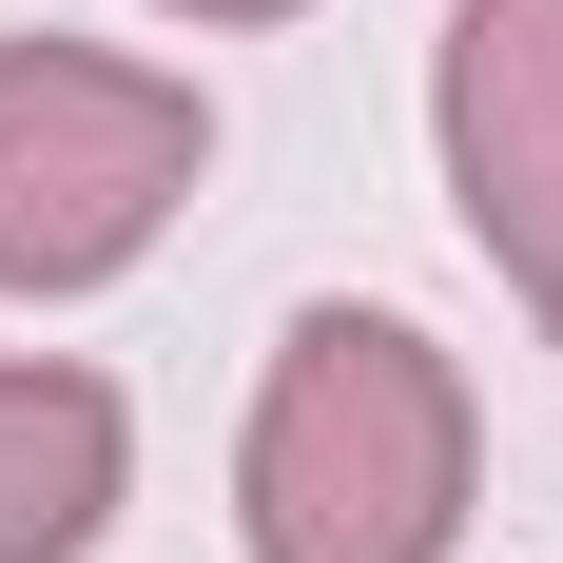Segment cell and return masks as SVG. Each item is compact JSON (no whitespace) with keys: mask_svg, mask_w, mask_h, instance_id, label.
I'll return each mask as SVG.
<instances>
[{"mask_svg":"<svg viewBox=\"0 0 563 563\" xmlns=\"http://www.w3.org/2000/svg\"><path fill=\"white\" fill-rule=\"evenodd\" d=\"M428 117H448V195L486 233V273L563 331V0H448Z\"/></svg>","mask_w":563,"mask_h":563,"instance_id":"obj_3","label":"cell"},{"mask_svg":"<svg viewBox=\"0 0 563 563\" xmlns=\"http://www.w3.org/2000/svg\"><path fill=\"white\" fill-rule=\"evenodd\" d=\"M195 156H214L195 78L98 58V40H0V311L136 273L156 214L195 195Z\"/></svg>","mask_w":563,"mask_h":563,"instance_id":"obj_2","label":"cell"},{"mask_svg":"<svg viewBox=\"0 0 563 563\" xmlns=\"http://www.w3.org/2000/svg\"><path fill=\"white\" fill-rule=\"evenodd\" d=\"M253 563H448L466 544V369L408 311H291L253 448H233Z\"/></svg>","mask_w":563,"mask_h":563,"instance_id":"obj_1","label":"cell"},{"mask_svg":"<svg viewBox=\"0 0 563 563\" xmlns=\"http://www.w3.org/2000/svg\"><path fill=\"white\" fill-rule=\"evenodd\" d=\"M117 389L98 369H40V350H0V563H78L117 525Z\"/></svg>","mask_w":563,"mask_h":563,"instance_id":"obj_4","label":"cell"},{"mask_svg":"<svg viewBox=\"0 0 563 563\" xmlns=\"http://www.w3.org/2000/svg\"><path fill=\"white\" fill-rule=\"evenodd\" d=\"M175 20H291V0H175Z\"/></svg>","mask_w":563,"mask_h":563,"instance_id":"obj_5","label":"cell"}]
</instances>
